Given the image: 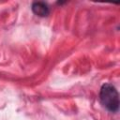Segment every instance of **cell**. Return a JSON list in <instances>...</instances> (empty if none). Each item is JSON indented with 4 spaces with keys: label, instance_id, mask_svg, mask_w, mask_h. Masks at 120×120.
I'll list each match as a JSON object with an SVG mask.
<instances>
[{
    "label": "cell",
    "instance_id": "6da1fadb",
    "mask_svg": "<svg viewBox=\"0 0 120 120\" xmlns=\"http://www.w3.org/2000/svg\"><path fill=\"white\" fill-rule=\"evenodd\" d=\"M99 99L101 104L112 112H116L119 109V95L112 83H104L99 92Z\"/></svg>",
    "mask_w": 120,
    "mask_h": 120
},
{
    "label": "cell",
    "instance_id": "7a4b0ae2",
    "mask_svg": "<svg viewBox=\"0 0 120 120\" xmlns=\"http://www.w3.org/2000/svg\"><path fill=\"white\" fill-rule=\"evenodd\" d=\"M31 8L34 14L39 17H46L50 13V8L48 5L44 2H34L32 4Z\"/></svg>",
    "mask_w": 120,
    "mask_h": 120
}]
</instances>
